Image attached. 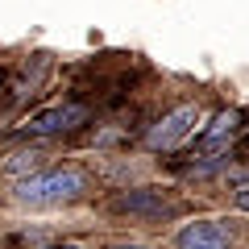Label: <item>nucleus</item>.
Wrapping results in <instances>:
<instances>
[{
    "label": "nucleus",
    "instance_id": "5",
    "mask_svg": "<svg viewBox=\"0 0 249 249\" xmlns=\"http://www.w3.org/2000/svg\"><path fill=\"white\" fill-rule=\"evenodd\" d=\"M237 124H241V112L229 108V112H220L212 124H208L204 133L191 137V142H196V150L204 154V158H224V154H229V137L237 133Z\"/></svg>",
    "mask_w": 249,
    "mask_h": 249
},
{
    "label": "nucleus",
    "instance_id": "7",
    "mask_svg": "<svg viewBox=\"0 0 249 249\" xmlns=\"http://www.w3.org/2000/svg\"><path fill=\"white\" fill-rule=\"evenodd\" d=\"M42 162H46V154L42 150H17V154H9V158H4V175L9 178H21V175H37V170H42Z\"/></svg>",
    "mask_w": 249,
    "mask_h": 249
},
{
    "label": "nucleus",
    "instance_id": "8",
    "mask_svg": "<svg viewBox=\"0 0 249 249\" xmlns=\"http://www.w3.org/2000/svg\"><path fill=\"white\" fill-rule=\"evenodd\" d=\"M237 208H241V212H249V187H241V191H237Z\"/></svg>",
    "mask_w": 249,
    "mask_h": 249
},
{
    "label": "nucleus",
    "instance_id": "6",
    "mask_svg": "<svg viewBox=\"0 0 249 249\" xmlns=\"http://www.w3.org/2000/svg\"><path fill=\"white\" fill-rule=\"evenodd\" d=\"M116 212H145V216H166L170 212V199L162 191H129V196H116L112 199Z\"/></svg>",
    "mask_w": 249,
    "mask_h": 249
},
{
    "label": "nucleus",
    "instance_id": "1",
    "mask_svg": "<svg viewBox=\"0 0 249 249\" xmlns=\"http://www.w3.org/2000/svg\"><path fill=\"white\" fill-rule=\"evenodd\" d=\"M88 170L79 166H58V170H37V175L17 183V199L29 208H50V204H71V199L88 196Z\"/></svg>",
    "mask_w": 249,
    "mask_h": 249
},
{
    "label": "nucleus",
    "instance_id": "2",
    "mask_svg": "<svg viewBox=\"0 0 249 249\" xmlns=\"http://www.w3.org/2000/svg\"><path fill=\"white\" fill-rule=\"evenodd\" d=\"M199 124H204V108L199 104H183L175 108V112H166L158 124H154L150 133H145V150H175V145L191 142V137L199 133Z\"/></svg>",
    "mask_w": 249,
    "mask_h": 249
},
{
    "label": "nucleus",
    "instance_id": "10",
    "mask_svg": "<svg viewBox=\"0 0 249 249\" xmlns=\"http://www.w3.org/2000/svg\"><path fill=\"white\" fill-rule=\"evenodd\" d=\"M46 249H79V245H46Z\"/></svg>",
    "mask_w": 249,
    "mask_h": 249
},
{
    "label": "nucleus",
    "instance_id": "4",
    "mask_svg": "<svg viewBox=\"0 0 249 249\" xmlns=\"http://www.w3.org/2000/svg\"><path fill=\"white\" fill-rule=\"evenodd\" d=\"M229 245H232V232L220 220H196L178 229L175 237V249H229Z\"/></svg>",
    "mask_w": 249,
    "mask_h": 249
},
{
    "label": "nucleus",
    "instance_id": "9",
    "mask_svg": "<svg viewBox=\"0 0 249 249\" xmlns=\"http://www.w3.org/2000/svg\"><path fill=\"white\" fill-rule=\"evenodd\" d=\"M116 249H150V245H116Z\"/></svg>",
    "mask_w": 249,
    "mask_h": 249
},
{
    "label": "nucleus",
    "instance_id": "3",
    "mask_svg": "<svg viewBox=\"0 0 249 249\" xmlns=\"http://www.w3.org/2000/svg\"><path fill=\"white\" fill-rule=\"evenodd\" d=\"M88 104H50V108H37V112H29L25 121H21V129L34 137H54V133H75V129H83L88 124Z\"/></svg>",
    "mask_w": 249,
    "mask_h": 249
}]
</instances>
